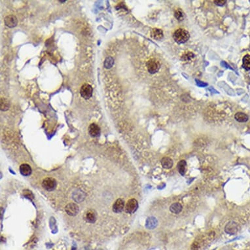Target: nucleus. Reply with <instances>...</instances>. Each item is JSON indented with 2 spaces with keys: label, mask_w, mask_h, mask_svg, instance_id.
<instances>
[{
  "label": "nucleus",
  "mask_w": 250,
  "mask_h": 250,
  "mask_svg": "<svg viewBox=\"0 0 250 250\" xmlns=\"http://www.w3.org/2000/svg\"><path fill=\"white\" fill-rule=\"evenodd\" d=\"M239 230V226L237 223L234 221H230L225 225V231L226 233L230 235H234L237 234Z\"/></svg>",
  "instance_id": "6"
},
{
  "label": "nucleus",
  "mask_w": 250,
  "mask_h": 250,
  "mask_svg": "<svg viewBox=\"0 0 250 250\" xmlns=\"http://www.w3.org/2000/svg\"><path fill=\"white\" fill-rule=\"evenodd\" d=\"M162 166L165 169H170L173 166V160L172 159L168 157L162 158L160 160Z\"/></svg>",
  "instance_id": "16"
},
{
  "label": "nucleus",
  "mask_w": 250,
  "mask_h": 250,
  "mask_svg": "<svg viewBox=\"0 0 250 250\" xmlns=\"http://www.w3.org/2000/svg\"><path fill=\"white\" fill-rule=\"evenodd\" d=\"M84 219L88 223H94L97 219L96 212L93 210H88L85 213V215H84Z\"/></svg>",
  "instance_id": "11"
},
{
  "label": "nucleus",
  "mask_w": 250,
  "mask_h": 250,
  "mask_svg": "<svg viewBox=\"0 0 250 250\" xmlns=\"http://www.w3.org/2000/svg\"><path fill=\"white\" fill-rule=\"evenodd\" d=\"M125 207L124 200L121 199H119L114 202V205H113V211L114 213L119 214L124 210Z\"/></svg>",
  "instance_id": "9"
},
{
  "label": "nucleus",
  "mask_w": 250,
  "mask_h": 250,
  "mask_svg": "<svg viewBox=\"0 0 250 250\" xmlns=\"http://www.w3.org/2000/svg\"><path fill=\"white\" fill-rule=\"evenodd\" d=\"M234 118L236 120L240 122H245L248 121L249 119L248 116L242 112L237 113V114H236L234 115Z\"/></svg>",
  "instance_id": "18"
},
{
  "label": "nucleus",
  "mask_w": 250,
  "mask_h": 250,
  "mask_svg": "<svg viewBox=\"0 0 250 250\" xmlns=\"http://www.w3.org/2000/svg\"><path fill=\"white\" fill-rule=\"evenodd\" d=\"M114 64V60L112 57H107L104 62V66L106 68H111Z\"/></svg>",
  "instance_id": "23"
},
{
  "label": "nucleus",
  "mask_w": 250,
  "mask_h": 250,
  "mask_svg": "<svg viewBox=\"0 0 250 250\" xmlns=\"http://www.w3.org/2000/svg\"><path fill=\"white\" fill-rule=\"evenodd\" d=\"M88 133L93 138H97L100 136L101 129L97 124L92 123L88 127Z\"/></svg>",
  "instance_id": "8"
},
{
  "label": "nucleus",
  "mask_w": 250,
  "mask_h": 250,
  "mask_svg": "<svg viewBox=\"0 0 250 250\" xmlns=\"http://www.w3.org/2000/svg\"><path fill=\"white\" fill-rule=\"evenodd\" d=\"M158 225V221L155 217H149L146 220L145 227L149 230H153Z\"/></svg>",
  "instance_id": "12"
},
{
  "label": "nucleus",
  "mask_w": 250,
  "mask_h": 250,
  "mask_svg": "<svg viewBox=\"0 0 250 250\" xmlns=\"http://www.w3.org/2000/svg\"><path fill=\"white\" fill-rule=\"evenodd\" d=\"M195 57V54L191 52H187L181 56V60L183 61H190Z\"/></svg>",
  "instance_id": "22"
},
{
  "label": "nucleus",
  "mask_w": 250,
  "mask_h": 250,
  "mask_svg": "<svg viewBox=\"0 0 250 250\" xmlns=\"http://www.w3.org/2000/svg\"><path fill=\"white\" fill-rule=\"evenodd\" d=\"M187 164L185 160H181L180 161H179V162L177 163V170L181 176H185L187 171Z\"/></svg>",
  "instance_id": "15"
},
{
  "label": "nucleus",
  "mask_w": 250,
  "mask_h": 250,
  "mask_svg": "<svg viewBox=\"0 0 250 250\" xmlns=\"http://www.w3.org/2000/svg\"><path fill=\"white\" fill-rule=\"evenodd\" d=\"M65 211L69 215L75 216L78 214L79 207L75 203H69L65 207Z\"/></svg>",
  "instance_id": "7"
},
{
  "label": "nucleus",
  "mask_w": 250,
  "mask_h": 250,
  "mask_svg": "<svg viewBox=\"0 0 250 250\" xmlns=\"http://www.w3.org/2000/svg\"><path fill=\"white\" fill-rule=\"evenodd\" d=\"M190 37V34L186 30L183 28H179L174 32L173 34V38L177 43H185L188 40Z\"/></svg>",
  "instance_id": "1"
},
{
  "label": "nucleus",
  "mask_w": 250,
  "mask_h": 250,
  "mask_svg": "<svg viewBox=\"0 0 250 250\" xmlns=\"http://www.w3.org/2000/svg\"><path fill=\"white\" fill-rule=\"evenodd\" d=\"M138 208V202L135 199H131L126 202L125 210L127 214H133Z\"/></svg>",
  "instance_id": "4"
},
{
  "label": "nucleus",
  "mask_w": 250,
  "mask_h": 250,
  "mask_svg": "<svg viewBox=\"0 0 250 250\" xmlns=\"http://www.w3.org/2000/svg\"><path fill=\"white\" fill-rule=\"evenodd\" d=\"M5 24H6L9 28H14L17 26L18 24V20L17 17L15 15H9L6 17L4 19Z\"/></svg>",
  "instance_id": "10"
},
{
  "label": "nucleus",
  "mask_w": 250,
  "mask_h": 250,
  "mask_svg": "<svg viewBox=\"0 0 250 250\" xmlns=\"http://www.w3.org/2000/svg\"><path fill=\"white\" fill-rule=\"evenodd\" d=\"M0 106H1L2 111H6L9 109V107H10V104H9V102L6 98H1V104H0Z\"/></svg>",
  "instance_id": "21"
},
{
  "label": "nucleus",
  "mask_w": 250,
  "mask_h": 250,
  "mask_svg": "<svg viewBox=\"0 0 250 250\" xmlns=\"http://www.w3.org/2000/svg\"><path fill=\"white\" fill-rule=\"evenodd\" d=\"M151 36L155 40H161L164 37V34L162 30L159 28H153L151 31Z\"/></svg>",
  "instance_id": "14"
},
{
  "label": "nucleus",
  "mask_w": 250,
  "mask_h": 250,
  "mask_svg": "<svg viewBox=\"0 0 250 250\" xmlns=\"http://www.w3.org/2000/svg\"><path fill=\"white\" fill-rule=\"evenodd\" d=\"M174 17H175V18L179 21H181L185 18V15L181 9H177V10H176L175 13H174Z\"/></svg>",
  "instance_id": "20"
},
{
  "label": "nucleus",
  "mask_w": 250,
  "mask_h": 250,
  "mask_svg": "<svg viewBox=\"0 0 250 250\" xmlns=\"http://www.w3.org/2000/svg\"><path fill=\"white\" fill-rule=\"evenodd\" d=\"M57 186V181L53 177H46L42 181V187L48 191H54Z\"/></svg>",
  "instance_id": "3"
},
{
  "label": "nucleus",
  "mask_w": 250,
  "mask_h": 250,
  "mask_svg": "<svg viewBox=\"0 0 250 250\" xmlns=\"http://www.w3.org/2000/svg\"><path fill=\"white\" fill-rule=\"evenodd\" d=\"M19 170L21 174L24 176H30L32 172V169L31 166L28 164H22L20 166Z\"/></svg>",
  "instance_id": "13"
},
{
  "label": "nucleus",
  "mask_w": 250,
  "mask_h": 250,
  "mask_svg": "<svg viewBox=\"0 0 250 250\" xmlns=\"http://www.w3.org/2000/svg\"><path fill=\"white\" fill-rule=\"evenodd\" d=\"M148 72L151 74H155L158 72L160 68V63L159 61L155 58L149 59L146 63Z\"/></svg>",
  "instance_id": "2"
},
{
  "label": "nucleus",
  "mask_w": 250,
  "mask_h": 250,
  "mask_svg": "<svg viewBox=\"0 0 250 250\" xmlns=\"http://www.w3.org/2000/svg\"><path fill=\"white\" fill-rule=\"evenodd\" d=\"M242 66L246 70H250V55L247 54L242 60Z\"/></svg>",
  "instance_id": "19"
},
{
  "label": "nucleus",
  "mask_w": 250,
  "mask_h": 250,
  "mask_svg": "<svg viewBox=\"0 0 250 250\" xmlns=\"http://www.w3.org/2000/svg\"><path fill=\"white\" fill-rule=\"evenodd\" d=\"M93 93V88L91 84H84L81 87L80 89V94H81V97H83L85 100H88L90 99Z\"/></svg>",
  "instance_id": "5"
},
{
  "label": "nucleus",
  "mask_w": 250,
  "mask_h": 250,
  "mask_svg": "<svg viewBox=\"0 0 250 250\" xmlns=\"http://www.w3.org/2000/svg\"><path fill=\"white\" fill-rule=\"evenodd\" d=\"M183 210L182 205L179 202H175L170 206V211L174 214H180Z\"/></svg>",
  "instance_id": "17"
},
{
  "label": "nucleus",
  "mask_w": 250,
  "mask_h": 250,
  "mask_svg": "<svg viewBox=\"0 0 250 250\" xmlns=\"http://www.w3.org/2000/svg\"><path fill=\"white\" fill-rule=\"evenodd\" d=\"M227 2L226 1H223V0H219V1H214V3H215V5L217 6H224L225 3Z\"/></svg>",
  "instance_id": "24"
}]
</instances>
